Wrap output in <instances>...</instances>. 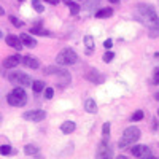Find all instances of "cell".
<instances>
[{"instance_id":"cell-1","label":"cell","mask_w":159,"mask_h":159,"mask_svg":"<svg viewBox=\"0 0 159 159\" xmlns=\"http://www.w3.org/2000/svg\"><path fill=\"white\" fill-rule=\"evenodd\" d=\"M135 18L143 25H147L148 34H150L151 38L159 37V16L156 15V11H154V8L151 5L140 3L135 8Z\"/></svg>"},{"instance_id":"cell-2","label":"cell","mask_w":159,"mask_h":159,"mask_svg":"<svg viewBox=\"0 0 159 159\" xmlns=\"http://www.w3.org/2000/svg\"><path fill=\"white\" fill-rule=\"evenodd\" d=\"M140 139V129L135 126H130L127 129H124L121 139H119V148H129L132 145H135V142H139Z\"/></svg>"},{"instance_id":"cell-3","label":"cell","mask_w":159,"mask_h":159,"mask_svg":"<svg viewBox=\"0 0 159 159\" xmlns=\"http://www.w3.org/2000/svg\"><path fill=\"white\" fill-rule=\"evenodd\" d=\"M7 100L11 107H24L27 103V94L22 88H16L7 96Z\"/></svg>"},{"instance_id":"cell-4","label":"cell","mask_w":159,"mask_h":159,"mask_svg":"<svg viewBox=\"0 0 159 159\" xmlns=\"http://www.w3.org/2000/svg\"><path fill=\"white\" fill-rule=\"evenodd\" d=\"M76 61H78L76 52H75L73 49H70V48L62 49L59 54H57V57H56V62H57L59 65H72V64H75Z\"/></svg>"},{"instance_id":"cell-5","label":"cell","mask_w":159,"mask_h":159,"mask_svg":"<svg viewBox=\"0 0 159 159\" xmlns=\"http://www.w3.org/2000/svg\"><path fill=\"white\" fill-rule=\"evenodd\" d=\"M10 78V81L11 83H18L19 86H32V78L27 75V73H24V72H13V73H8Z\"/></svg>"},{"instance_id":"cell-6","label":"cell","mask_w":159,"mask_h":159,"mask_svg":"<svg viewBox=\"0 0 159 159\" xmlns=\"http://www.w3.org/2000/svg\"><path fill=\"white\" fill-rule=\"evenodd\" d=\"M113 157V150L107 142V137H103V140L99 143V148L96 153V159H111Z\"/></svg>"},{"instance_id":"cell-7","label":"cell","mask_w":159,"mask_h":159,"mask_svg":"<svg viewBox=\"0 0 159 159\" xmlns=\"http://www.w3.org/2000/svg\"><path fill=\"white\" fill-rule=\"evenodd\" d=\"M22 118L25 121H32V123H40L46 118V111L45 110H30V111H25L22 115Z\"/></svg>"},{"instance_id":"cell-8","label":"cell","mask_w":159,"mask_h":159,"mask_svg":"<svg viewBox=\"0 0 159 159\" xmlns=\"http://www.w3.org/2000/svg\"><path fill=\"white\" fill-rule=\"evenodd\" d=\"M130 153L134 154L135 157H139V159H147L151 151H150V148L147 147V145H132Z\"/></svg>"},{"instance_id":"cell-9","label":"cell","mask_w":159,"mask_h":159,"mask_svg":"<svg viewBox=\"0 0 159 159\" xmlns=\"http://www.w3.org/2000/svg\"><path fill=\"white\" fill-rule=\"evenodd\" d=\"M56 76H57V88H65V86L70 83V73H69L67 70L61 69V70L56 73Z\"/></svg>"},{"instance_id":"cell-10","label":"cell","mask_w":159,"mask_h":159,"mask_svg":"<svg viewBox=\"0 0 159 159\" xmlns=\"http://www.w3.org/2000/svg\"><path fill=\"white\" fill-rule=\"evenodd\" d=\"M21 59H22V57H21L19 54L8 56V57H5V61H3V67H5V69H15V67H18V65H19Z\"/></svg>"},{"instance_id":"cell-11","label":"cell","mask_w":159,"mask_h":159,"mask_svg":"<svg viewBox=\"0 0 159 159\" xmlns=\"http://www.w3.org/2000/svg\"><path fill=\"white\" fill-rule=\"evenodd\" d=\"M86 78L89 80L91 83H97V84L103 83V75L100 72H97V70H89L86 73Z\"/></svg>"},{"instance_id":"cell-12","label":"cell","mask_w":159,"mask_h":159,"mask_svg":"<svg viewBox=\"0 0 159 159\" xmlns=\"http://www.w3.org/2000/svg\"><path fill=\"white\" fill-rule=\"evenodd\" d=\"M21 62H22L27 69H32V70H37L38 65H40L38 59H35V57H32V56H24V57L21 59Z\"/></svg>"},{"instance_id":"cell-13","label":"cell","mask_w":159,"mask_h":159,"mask_svg":"<svg viewBox=\"0 0 159 159\" xmlns=\"http://www.w3.org/2000/svg\"><path fill=\"white\" fill-rule=\"evenodd\" d=\"M19 40H21V43L24 46H27V48H35L37 46V40H34V37L29 35V34H21Z\"/></svg>"},{"instance_id":"cell-14","label":"cell","mask_w":159,"mask_h":159,"mask_svg":"<svg viewBox=\"0 0 159 159\" xmlns=\"http://www.w3.org/2000/svg\"><path fill=\"white\" fill-rule=\"evenodd\" d=\"M7 45L8 46H11V48H15V49H19L21 51V48H22V43H21V40H19V37H16V35H7Z\"/></svg>"},{"instance_id":"cell-15","label":"cell","mask_w":159,"mask_h":159,"mask_svg":"<svg viewBox=\"0 0 159 159\" xmlns=\"http://www.w3.org/2000/svg\"><path fill=\"white\" fill-rule=\"evenodd\" d=\"M76 129V124L73 121H64L61 124V130H62V134H72V132Z\"/></svg>"},{"instance_id":"cell-16","label":"cell","mask_w":159,"mask_h":159,"mask_svg":"<svg viewBox=\"0 0 159 159\" xmlns=\"http://www.w3.org/2000/svg\"><path fill=\"white\" fill-rule=\"evenodd\" d=\"M84 110L88 113H96L97 111V103L94 99H86L84 100Z\"/></svg>"},{"instance_id":"cell-17","label":"cell","mask_w":159,"mask_h":159,"mask_svg":"<svg viewBox=\"0 0 159 159\" xmlns=\"http://www.w3.org/2000/svg\"><path fill=\"white\" fill-rule=\"evenodd\" d=\"M110 16H113V10L108 8V7L96 11V18H99V19H105V18H110Z\"/></svg>"},{"instance_id":"cell-18","label":"cell","mask_w":159,"mask_h":159,"mask_svg":"<svg viewBox=\"0 0 159 159\" xmlns=\"http://www.w3.org/2000/svg\"><path fill=\"white\" fill-rule=\"evenodd\" d=\"M24 153L27 156H37L38 154V148L35 147V145H25V147H24Z\"/></svg>"},{"instance_id":"cell-19","label":"cell","mask_w":159,"mask_h":159,"mask_svg":"<svg viewBox=\"0 0 159 159\" xmlns=\"http://www.w3.org/2000/svg\"><path fill=\"white\" fill-rule=\"evenodd\" d=\"M84 46L88 48V51H89V52H91L92 49H94L96 43H94V38H92L91 35H86V37H84Z\"/></svg>"},{"instance_id":"cell-20","label":"cell","mask_w":159,"mask_h":159,"mask_svg":"<svg viewBox=\"0 0 159 159\" xmlns=\"http://www.w3.org/2000/svg\"><path fill=\"white\" fill-rule=\"evenodd\" d=\"M30 34H32V35H40V37L49 35V32L45 30V29H42V27H30Z\"/></svg>"},{"instance_id":"cell-21","label":"cell","mask_w":159,"mask_h":159,"mask_svg":"<svg viewBox=\"0 0 159 159\" xmlns=\"http://www.w3.org/2000/svg\"><path fill=\"white\" fill-rule=\"evenodd\" d=\"M32 89L35 92H42L45 89V83L43 81H40V80H37V81H32Z\"/></svg>"},{"instance_id":"cell-22","label":"cell","mask_w":159,"mask_h":159,"mask_svg":"<svg viewBox=\"0 0 159 159\" xmlns=\"http://www.w3.org/2000/svg\"><path fill=\"white\" fill-rule=\"evenodd\" d=\"M32 7H34V10L37 13H43L45 11V7H43V3L40 2V0H32Z\"/></svg>"},{"instance_id":"cell-23","label":"cell","mask_w":159,"mask_h":159,"mask_svg":"<svg viewBox=\"0 0 159 159\" xmlns=\"http://www.w3.org/2000/svg\"><path fill=\"white\" fill-rule=\"evenodd\" d=\"M67 5H69V10H70V15L76 16L78 13H80V5H76V3H73V2H69Z\"/></svg>"},{"instance_id":"cell-24","label":"cell","mask_w":159,"mask_h":159,"mask_svg":"<svg viewBox=\"0 0 159 159\" xmlns=\"http://www.w3.org/2000/svg\"><path fill=\"white\" fill-rule=\"evenodd\" d=\"M11 153H13V148L10 147V145H2V147H0V154L2 156H8Z\"/></svg>"},{"instance_id":"cell-25","label":"cell","mask_w":159,"mask_h":159,"mask_svg":"<svg viewBox=\"0 0 159 159\" xmlns=\"http://www.w3.org/2000/svg\"><path fill=\"white\" fill-rule=\"evenodd\" d=\"M59 70H61L59 65H51V67H46V69H45V73H46V75H52V73L56 75Z\"/></svg>"},{"instance_id":"cell-26","label":"cell","mask_w":159,"mask_h":159,"mask_svg":"<svg viewBox=\"0 0 159 159\" xmlns=\"http://www.w3.org/2000/svg\"><path fill=\"white\" fill-rule=\"evenodd\" d=\"M10 21H11L13 25H16V27H24V21L18 19L16 16H10Z\"/></svg>"},{"instance_id":"cell-27","label":"cell","mask_w":159,"mask_h":159,"mask_svg":"<svg viewBox=\"0 0 159 159\" xmlns=\"http://www.w3.org/2000/svg\"><path fill=\"white\" fill-rule=\"evenodd\" d=\"M130 119H132V121H142V119H143V111L142 110L134 111V115L130 116Z\"/></svg>"},{"instance_id":"cell-28","label":"cell","mask_w":159,"mask_h":159,"mask_svg":"<svg viewBox=\"0 0 159 159\" xmlns=\"http://www.w3.org/2000/svg\"><path fill=\"white\" fill-rule=\"evenodd\" d=\"M45 91V99H52V96H54V89H52V88H45L43 89Z\"/></svg>"},{"instance_id":"cell-29","label":"cell","mask_w":159,"mask_h":159,"mask_svg":"<svg viewBox=\"0 0 159 159\" xmlns=\"http://www.w3.org/2000/svg\"><path fill=\"white\" fill-rule=\"evenodd\" d=\"M113 57H115V52L113 51H107L103 54V62H110V61H113Z\"/></svg>"},{"instance_id":"cell-30","label":"cell","mask_w":159,"mask_h":159,"mask_svg":"<svg viewBox=\"0 0 159 159\" xmlns=\"http://www.w3.org/2000/svg\"><path fill=\"white\" fill-rule=\"evenodd\" d=\"M102 134H103V137H108L110 135V123H105L102 126Z\"/></svg>"},{"instance_id":"cell-31","label":"cell","mask_w":159,"mask_h":159,"mask_svg":"<svg viewBox=\"0 0 159 159\" xmlns=\"http://www.w3.org/2000/svg\"><path fill=\"white\" fill-rule=\"evenodd\" d=\"M103 46L107 48V49H110V48L113 46V42H111V40H105V42H103Z\"/></svg>"},{"instance_id":"cell-32","label":"cell","mask_w":159,"mask_h":159,"mask_svg":"<svg viewBox=\"0 0 159 159\" xmlns=\"http://www.w3.org/2000/svg\"><path fill=\"white\" fill-rule=\"evenodd\" d=\"M43 2H48L49 5H57V3L61 2V0H43Z\"/></svg>"},{"instance_id":"cell-33","label":"cell","mask_w":159,"mask_h":159,"mask_svg":"<svg viewBox=\"0 0 159 159\" xmlns=\"http://www.w3.org/2000/svg\"><path fill=\"white\" fill-rule=\"evenodd\" d=\"M154 78H156V81H159V67L154 70Z\"/></svg>"},{"instance_id":"cell-34","label":"cell","mask_w":159,"mask_h":159,"mask_svg":"<svg viewBox=\"0 0 159 159\" xmlns=\"http://www.w3.org/2000/svg\"><path fill=\"white\" fill-rule=\"evenodd\" d=\"M3 15H5V11H3V8H2V7H0V16H3Z\"/></svg>"},{"instance_id":"cell-35","label":"cell","mask_w":159,"mask_h":159,"mask_svg":"<svg viewBox=\"0 0 159 159\" xmlns=\"http://www.w3.org/2000/svg\"><path fill=\"white\" fill-rule=\"evenodd\" d=\"M108 2H111V3H118L119 0H108Z\"/></svg>"},{"instance_id":"cell-36","label":"cell","mask_w":159,"mask_h":159,"mask_svg":"<svg viewBox=\"0 0 159 159\" xmlns=\"http://www.w3.org/2000/svg\"><path fill=\"white\" fill-rule=\"evenodd\" d=\"M116 159H127V157H126V156H118Z\"/></svg>"},{"instance_id":"cell-37","label":"cell","mask_w":159,"mask_h":159,"mask_svg":"<svg viewBox=\"0 0 159 159\" xmlns=\"http://www.w3.org/2000/svg\"><path fill=\"white\" fill-rule=\"evenodd\" d=\"M147 159H159V157H153V156H148Z\"/></svg>"},{"instance_id":"cell-38","label":"cell","mask_w":159,"mask_h":159,"mask_svg":"<svg viewBox=\"0 0 159 159\" xmlns=\"http://www.w3.org/2000/svg\"><path fill=\"white\" fill-rule=\"evenodd\" d=\"M154 57H156V59H159V52H156V54H154Z\"/></svg>"},{"instance_id":"cell-39","label":"cell","mask_w":159,"mask_h":159,"mask_svg":"<svg viewBox=\"0 0 159 159\" xmlns=\"http://www.w3.org/2000/svg\"><path fill=\"white\" fill-rule=\"evenodd\" d=\"M156 99H157V100H159V92H157V94H156Z\"/></svg>"},{"instance_id":"cell-40","label":"cell","mask_w":159,"mask_h":159,"mask_svg":"<svg viewBox=\"0 0 159 159\" xmlns=\"http://www.w3.org/2000/svg\"><path fill=\"white\" fill-rule=\"evenodd\" d=\"M65 2H67V3H69V2H70V0H65Z\"/></svg>"},{"instance_id":"cell-41","label":"cell","mask_w":159,"mask_h":159,"mask_svg":"<svg viewBox=\"0 0 159 159\" xmlns=\"http://www.w3.org/2000/svg\"><path fill=\"white\" fill-rule=\"evenodd\" d=\"M0 38H2V32H0Z\"/></svg>"},{"instance_id":"cell-42","label":"cell","mask_w":159,"mask_h":159,"mask_svg":"<svg viewBox=\"0 0 159 159\" xmlns=\"http://www.w3.org/2000/svg\"><path fill=\"white\" fill-rule=\"evenodd\" d=\"M18 2H24V0H18Z\"/></svg>"},{"instance_id":"cell-43","label":"cell","mask_w":159,"mask_h":159,"mask_svg":"<svg viewBox=\"0 0 159 159\" xmlns=\"http://www.w3.org/2000/svg\"><path fill=\"white\" fill-rule=\"evenodd\" d=\"M157 115H159V110H157Z\"/></svg>"}]
</instances>
